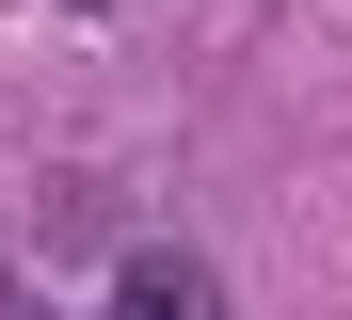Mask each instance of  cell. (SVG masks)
Listing matches in <instances>:
<instances>
[{"label": "cell", "instance_id": "cell-1", "mask_svg": "<svg viewBox=\"0 0 352 320\" xmlns=\"http://www.w3.org/2000/svg\"><path fill=\"white\" fill-rule=\"evenodd\" d=\"M96 320H224V273H208V256H129Z\"/></svg>", "mask_w": 352, "mask_h": 320}, {"label": "cell", "instance_id": "cell-2", "mask_svg": "<svg viewBox=\"0 0 352 320\" xmlns=\"http://www.w3.org/2000/svg\"><path fill=\"white\" fill-rule=\"evenodd\" d=\"M0 320H48V304H32V288H16V273H0Z\"/></svg>", "mask_w": 352, "mask_h": 320}]
</instances>
